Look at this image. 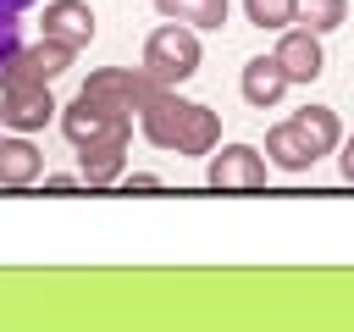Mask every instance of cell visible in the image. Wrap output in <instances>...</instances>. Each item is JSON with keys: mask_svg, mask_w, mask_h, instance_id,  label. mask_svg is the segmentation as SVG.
<instances>
[{"mask_svg": "<svg viewBox=\"0 0 354 332\" xmlns=\"http://www.w3.org/2000/svg\"><path fill=\"white\" fill-rule=\"evenodd\" d=\"M337 149H343V155H337V166H343V183H354V133H348V138H337Z\"/></svg>", "mask_w": 354, "mask_h": 332, "instance_id": "obj_19", "label": "cell"}, {"mask_svg": "<svg viewBox=\"0 0 354 332\" xmlns=\"http://www.w3.org/2000/svg\"><path fill=\"white\" fill-rule=\"evenodd\" d=\"M155 89H160V83H155L144 66H100V72H88V83H83L77 94L94 100V105H105V111H116V116H133Z\"/></svg>", "mask_w": 354, "mask_h": 332, "instance_id": "obj_3", "label": "cell"}, {"mask_svg": "<svg viewBox=\"0 0 354 332\" xmlns=\"http://www.w3.org/2000/svg\"><path fill=\"white\" fill-rule=\"evenodd\" d=\"M33 0H0V11H28Z\"/></svg>", "mask_w": 354, "mask_h": 332, "instance_id": "obj_22", "label": "cell"}, {"mask_svg": "<svg viewBox=\"0 0 354 332\" xmlns=\"http://www.w3.org/2000/svg\"><path fill=\"white\" fill-rule=\"evenodd\" d=\"M155 11H160L166 22L194 28V33H205V28H221V22H227V0H155Z\"/></svg>", "mask_w": 354, "mask_h": 332, "instance_id": "obj_15", "label": "cell"}, {"mask_svg": "<svg viewBox=\"0 0 354 332\" xmlns=\"http://www.w3.org/2000/svg\"><path fill=\"white\" fill-rule=\"evenodd\" d=\"M243 17H249L254 28H271V33H282V28L293 22V0H243Z\"/></svg>", "mask_w": 354, "mask_h": 332, "instance_id": "obj_17", "label": "cell"}, {"mask_svg": "<svg viewBox=\"0 0 354 332\" xmlns=\"http://www.w3.org/2000/svg\"><path fill=\"white\" fill-rule=\"evenodd\" d=\"M44 39H61L72 50H83L94 39V11L88 0H50L44 6Z\"/></svg>", "mask_w": 354, "mask_h": 332, "instance_id": "obj_10", "label": "cell"}, {"mask_svg": "<svg viewBox=\"0 0 354 332\" xmlns=\"http://www.w3.org/2000/svg\"><path fill=\"white\" fill-rule=\"evenodd\" d=\"M17 50H22V22H17V11H0V72Z\"/></svg>", "mask_w": 354, "mask_h": 332, "instance_id": "obj_18", "label": "cell"}, {"mask_svg": "<svg viewBox=\"0 0 354 332\" xmlns=\"http://www.w3.org/2000/svg\"><path fill=\"white\" fill-rule=\"evenodd\" d=\"M72 44H61V39H39V44H22L11 61H6V72H0V83H55L66 66H72Z\"/></svg>", "mask_w": 354, "mask_h": 332, "instance_id": "obj_7", "label": "cell"}, {"mask_svg": "<svg viewBox=\"0 0 354 332\" xmlns=\"http://www.w3.org/2000/svg\"><path fill=\"white\" fill-rule=\"evenodd\" d=\"M138 127L155 149H177V155H210L221 144V116L199 100H183L177 89H155L138 105Z\"/></svg>", "mask_w": 354, "mask_h": 332, "instance_id": "obj_1", "label": "cell"}, {"mask_svg": "<svg viewBox=\"0 0 354 332\" xmlns=\"http://www.w3.org/2000/svg\"><path fill=\"white\" fill-rule=\"evenodd\" d=\"M343 17H348V0H293V22H304L310 33L343 28Z\"/></svg>", "mask_w": 354, "mask_h": 332, "instance_id": "obj_16", "label": "cell"}, {"mask_svg": "<svg viewBox=\"0 0 354 332\" xmlns=\"http://www.w3.org/2000/svg\"><path fill=\"white\" fill-rule=\"evenodd\" d=\"M238 89H243V100H249L254 111H271L293 83H288V72L277 66V55H254V61H243V83H238Z\"/></svg>", "mask_w": 354, "mask_h": 332, "instance_id": "obj_11", "label": "cell"}, {"mask_svg": "<svg viewBox=\"0 0 354 332\" xmlns=\"http://www.w3.org/2000/svg\"><path fill=\"white\" fill-rule=\"evenodd\" d=\"M39 177H44V155H39V144H33L28 133L0 138V188H28V183H39Z\"/></svg>", "mask_w": 354, "mask_h": 332, "instance_id": "obj_12", "label": "cell"}, {"mask_svg": "<svg viewBox=\"0 0 354 332\" xmlns=\"http://www.w3.org/2000/svg\"><path fill=\"white\" fill-rule=\"evenodd\" d=\"M277 66L288 72V83H315L321 72H326V50H321V33H310V28H282V39H277Z\"/></svg>", "mask_w": 354, "mask_h": 332, "instance_id": "obj_8", "label": "cell"}, {"mask_svg": "<svg viewBox=\"0 0 354 332\" xmlns=\"http://www.w3.org/2000/svg\"><path fill=\"white\" fill-rule=\"evenodd\" d=\"M205 50H199V33L183 28V22H160L149 39H144V72L160 83V89H177L199 72Z\"/></svg>", "mask_w": 354, "mask_h": 332, "instance_id": "obj_2", "label": "cell"}, {"mask_svg": "<svg viewBox=\"0 0 354 332\" xmlns=\"http://www.w3.org/2000/svg\"><path fill=\"white\" fill-rule=\"evenodd\" d=\"M205 183L216 194H254V188H266V155L254 144H221V149H210Z\"/></svg>", "mask_w": 354, "mask_h": 332, "instance_id": "obj_4", "label": "cell"}, {"mask_svg": "<svg viewBox=\"0 0 354 332\" xmlns=\"http://www.w3.org/2000/svg\"><path fill=\"white\" fill-rule=\"evenodd\" d=\"M55 111L61 105H55L50 83H0V122L11 133H39Z\"/></svg>", "mask_w": 354, "mask_h": 332, "instance_id": "obj_6", "label": "cell"}, {"mask_svg": "<svg viewBox=\"0 0 354 332\" xmlns=\"http://www.w3.org/2000/svg\"><path fill=\"white\" fill-rule=\"evenodd\" d=\"M122 172H127V138H100V144H83L77 149V183L105 188Z\"/></svg>", "mask_w": 354, "mask_h": 332, "instance_id": "obj_9", "label": "cell"}, {"mask_svg": "<svg viewBox=\"0 0 354 332\" xmlns=\"http://www.w3.org/2000/svg\"><path fill=\"white\" fill-rule=\"evenodd\" d=\"M44 188H55V194L61 188H77V172H44Z\"/></svg>", "mask_w": 354, "mask_h": 332, "instance_id": "obj_20", "label": "cell"}, {"mask_svg": "<svg viewBox=\"0 0 354 332\" xmlns=\"http://www.w3.org/2000/svg\"><path fill=\"white\" fill-rule=\"evenodd\" d=\"M127 188H160V177H155V172H133V177H127Z\"/></svg>", "mask_w": 354, "mask_h": 332, "instance_id": "obj_21", "label": "cell"}, {"mask_svg": "<svg viewBox=\"0 0 354 332\" xmlns=\"http://www.w3.org/2000/svg\"><path fill=\"white\" fill-rule=\"evenodd\" d=\"M288 122L299 127V138L310 144V155H315V160H321V155H332V149H337V138H343V122H337V111H332V105H304V111H293Z\"/></svg>", "mask_w": 354, "mask_h": 332, "instance_id": "obj_13", "label": "cell"}, {"mask_svg": "<svg viewBox=\"0 0 354 332\" xmlns=\"http://www.w3.org/2000/svg\"><path fill=\"white\" fill-rule=\"evenodd\" d=\"M61 133H66L72 149L100 144V138H133V116H116V111H105V105L77 94L72 105H61Z\"/></svg>", "mask_w": 354, "mask_h": 332, "instance_id": "obj_5", "label": "cell"}, {"mask_svg": "<svg viewBox=\"0 0 354 332\" xmlns=\"http://www.w3.org/2000/svg\"><path fill=\"white\" fill-rule=\"evenodd\" d=\"M266 166H277V172H310L315 166V155H310V144L299 138V127L293 122H277L271 133H266Z\"/></svg>", "mask_w": 354, "mask_h": 332, "instance_id": "obj_14", "label": "cell"}]
</instances>
